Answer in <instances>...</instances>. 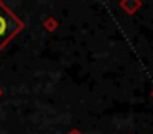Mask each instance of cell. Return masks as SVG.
Wrapping results in <instances>:
<instances>
[{"mask_svg": "<svg viewBox=\"0 0 153 134\" xmlns=\"http://www.w3.org/2000/svg\"><path fill=\"white\" fill-rule=\"evenodd\" d=\"M25 28L23 21L8 8L5 3L0 2V51Z\"/></svg>", "mask_w": 153, "mask_h": 134, "instance_id": "6da1fadb", "label": "cell"}]
</instances>
